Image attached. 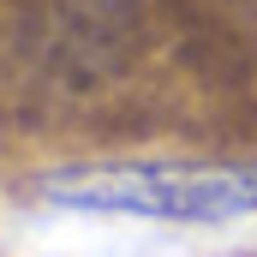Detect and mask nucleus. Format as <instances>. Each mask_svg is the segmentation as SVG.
Returning <instances> with one entry per match:
<instances>
[{
  "instance_id": "nucleus-1",
  "label": "nucleus",
  "mask_w": 257,
  "mask_h": 257,
  "mask_svg": "<svg viewBox=\"0 0 257 257\" xmlns=\"http://www.w3.org/2000/svg\"><path fill=\"white\" fill-rule=\"evenodd\" d=\"M42 197L90 215L239 221L257 215V162H84L42 174Z\"/></svg>"
}]
</instances>
